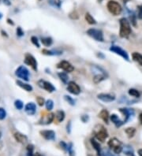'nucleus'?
<instances>
[{
    "instance_id": "obj_38",
    "label": "nucleus",
    "mask_w": 142,
    "mask_h": 156,
    "mask_svg": "<svg viewBox=\"0 0 142 156\" xmlns=\"http://www.w3.org/2000/svg\"><path fill=\"white\" fill-rule=\"evenodd\" d=\"M36 102L39 104V106H43L44 104H45L46 101H45V99H44L43 97H41V96H37V97H36Z\"/></svg>"
},
{
    "instance_id": "obj_13",
    "label": "nucleus",
    "mask_w": 142,
    "mask_h": 156,
    "mask_svg": "<svg viewBox=\"0 0 142 156\" xmlns=\"http://www.w3.org/2000/svg\"><path fill=\"white\" fill-rule=\"evenodd\" d=\"M119 111L124 115V122L126 124V122L132 120L133 118L134 117V110L133 109L129 108H121L119 109Z\"/></svg>"
},
{
    "instance_id": "obj_18",
    "label": "nucleus",
    "mask_w": 142,
    "mask_h": 156,
    "mask_svg": "<svg viewBox=\"0 0 142 156\" xmlns=\"http://www.w3.org/2000/svg\"><path fill=\"white\" fill-rule=\"evenodd\" d=\"M110 119H111V122L114 123V125L116 126L117 128H119V127H121L122 125L125 124L124 121L121 120L120 118H118V115L115 114H111V115L110 116Z\"/></svg>"
},
{
    "instance_id": "obj_17",
    "label": "nucleus",
    "mask_w": 142,
    "mask_h": 156,
    "mask_svg": "<svg viewBox=\"0 0 142 156\" xmlns=\"http://www.w3.org/2000/svg\"><path fill=\"white\" fill-rule=\"evenodd\" d=\"M25 111L26 112V114L30 116L34 115L36 112V105L32 102H28L25 106Z\"/></svg>"
},
{
    "instance_id": "obj_19",
    "label": "nucleus",
    "mask_w": 142,
    "mask_h": 156,
    "mask_svg": "<svg viewBox=\"0 0 142 156\" xmlns=\"http://www.w3.org/2000/svg\"><path fill=\"white\" fill-rule=\"evenodd\" d=\"M14 136V138H15V140H16L18 142L21 143V144H26L27 141H28V138H27V136H26L25 135L21 133V132H15Z\"/></svg>"
},
{
    "instance_id": "obj_10",
    "label": "nucleus",
    "mask_w": 142,
    "mask_h": 156,
    "mask_svg": "<svg viewBox=\"0 0 142 156\" xmlns=\"http://www.w3.org/2000/svg\"><path fill=\"white\" fill-rule=\"evenodd\" d=\"M37 84H38L39 87H40L41 88H44V90H46L47 92H50V93H51V92H54L56 90L55 87L51 83L46 81V80H40L37 82Z\"/></svg>"
},
{
    "instance_id": "obj_27",
    "label": "nucleus",
    "mask_w": 142,
    "mask_h": 156,
    "mask_svg": "<svg viewBox=\"0 0 142 156\" xmlns=\"http://www.w3.org/2000/svg\"><path fill=\"white\" fill-rule=\"evenodd\" d=\"M66 114L63 110H58L55 114V118L58 122H62L65 119Z\"/></svg>"
},
{
    "instance_id": "obj_41",
    "label": "nucleus",
    "mask_w": 142,
    "mask_h": 156,
    "mask_svg": "<svg viewBox=\"0 0 142 156\" xmlns=\"http://www.w3.org/2000/svg\"><path fill=\"white\" fill-rule=\"evenodd\" d=\"M6 117V110L3 108L0 107V120H3Z\"/></svg>"
},
{
    "instance_id": "obj_1",
    "label": "nucleus",
    "mask_w": 142,
    "mask_h": 156,
    "mask_svg": "<svg viewBox=\"0 0 142 156\" xmlns=\"http://www.w3.org/2000/svg\"><path fill=\"white\" fill-rule=\"evenodd\" d=\"M120 29H119V36L122 38H128L131 34L132 29L130 23L126 18H122L119 20Z\"/></svg>"
},
{
    "instance_id": "obj_25",
    "label": "nucleus",
    "mask_w": 142,
    "mask_h": 156,
    "mask_svg": "<svg viewBox=\"0 0 142 156\" xmlns=\"http://www.w3.org/2000/svg\"><path fill=\"white\" fill-rule=\"evenodd\" d=\"M122 151L124 152V154H126V156H135L134 154V149L130 145H126V146L123 147V150Z\"/></svg>"
},
{
    "instance_id": "obj_24",
    "label": "nucleus",
    "mask_w": 142,
    "mask_h": 156,
    "mask_svg": "<svg viewBox=\"0 0 142 156\" xmlns=\"http://www.w3.org/2000/svg\"><path fill=\"white\" fill-rule=\"evenodd\" d=\"M132 58L134 62H137L138 64L142 66V54L138 52H134L132 54Z\"/></svg>"
},
{
    "instance_id": "obj_6",
    "label": "nucleus",
    "mask_w": 142,
    "mask_h": 156,
    "mask_svg": "<svg viewBox=\"0 0 142 156\" xmlns=\"http://www.w3.org/2000/svg\"><path fill=\"white\" fill-rule=\"evenodd\" d=\"M87 35L94 39L95 40L98 42H104V33L101 30L97 29V28H89L86 32Z\"/></svg>"
},
{
    "instance_id": "obj_39",
    "label": "nucleus",
    "mask_w": 142,
    "mask_h": 156,
    "mask_svg": "<svg viewBox=\"0 0 142 156\" xmlns=\"http://www.w3.org/2000/svg\"><path fill=\"white\" fill-rule=\"evenodd\" d=\"M27 153H28V156H34L35 154H33V146L32 144H29L27 146Z\"/></svg>"
},
{
    "instance_id": "obj_47",
    "label": "nucleus",
    "mask_w": 142,
    "mask_h": 156,
    "mask_svg": "<svg viewBox=\"0 0 142 156\" xmlns=\"http://www.w3.org/2000/svg\"><path fill=\"white\" fill-rule=\"evenodd\" d=\"M102 154H104V156H114V154H112L111 152H110L109 151H104L102 152Z\"/></svg>"
},
{
    "instance_id": "obj_20",
    "label": "nucleus",
    "mask_w": 142,
    "mask_h": 156,
    "mask_svg": "<svg viewBox=\"0 0 142 156\" xmlns=\"http://www.w3.org/2000/svg\"><path fill=\"white\" fill-rule=\"evenodd\" d=\"M42 53L46 55H50V56H54V55H60L62 54V51L58 49H54V50H48V49H44L42 50Z\"/></svg>"
},
{
    "instance_id": "obj_36",
    "label": "nucleus",
    "mask_w": 142,
    "mask_h": 156,
    "mask_svg": "<svg viewBox=\"0 0 142 156\" xmlns=\"http://www.w3.org/2000/svg\"><path fill=\"white\" fill-rule=\"evenodd\" d=\"M67 151L69 153L70 156H75V152H74V149H73V144L70 143L68 144V148H67Z\"/></svg>"
},
{
    "instance_id": "obj_40",
    "label": "nucleus",
    "mask_w": 142,
    "mask_h": 156,
    "mask_svg": "<svg viewBox=\"0 0 142 156\" xmlns=\"http://www.w3.org/2000/svg\"><path fill=\"white\" fill-rule=\"evenodd\" d=\"M137 18L140 19V20H142V5H139L137 6Z\"/></svg>"
},
{
    "instance_id": "obj_53",
    "label": "nucleus",
    "mask_w": 142,
    "mask_h": 156,
    "mask_svg": "<svg viewBox=\"0 0 142 156\" xmlns=\"http://www.w3.org/2000/svg\"><path fill=\"white\" fill-rule=\"evenodd\" d=\"M2 14H1V13H0V19H1V18H2Z\"/></svg>"
},
{
    "instance_id": "obj_54",
    "label": "nucleus",
    "mask_w": 142,
    "mask_h": 156,
    "mask_svg": "<svg viewBox=\"0 0 142 156\" xmlns=\"http://www.w3.org/2000/svg\"><path fill=\"white\" fill-rule=\"evenodd\" d=\"M2 147V143H0V148Z\"/></svg>"
},
{
    "instance_id": "obj_11",
    "label": "nucleus",
    "mask_w": 142,
    "mask_h": 156,
    "mask_svg": "<svg viewBox=\"0 0 142 156\" xmlns=\"http://www.w3.org/2000/svg\"><path fill=\"white\" fill-rule=\"evenodd\" d=\"M97 99L104 102H112L115 100V96L111 93H100L97 95Z\"/></svg>"
},
{
    "instance_id": "obj_33",
    "label": "nucleus",
    "mask_w": 142,
    "mask_h": 156,
    "mask_svg": "<svg viewBox=\"0 0 142 156\" xmlns=\"http://www.w3.org/2000/svg\"><path fill=\"white\" fill-rule=\"evenodd\" d=\"M45 106H46V109L48 111H51L52 110V109L54 108V102L53 100L51 99H48L45 102Z\"/></svg>"
},
{
    "instance_id": "obj_21",
    "label": "nucleus",
    "mask_w": 142,
    "mask_h": 156,
    "mask_svg": "<svg viewBox=\"0 0 142 156\" xmlns=\"http://www.w3.org/2000/svg\"><path fill=\"white\" fill-rule=\"evenodd\" d=\"M90 141H91V144H92V147H93V148H94L95 151H96V154H97V155L98 156L102 155V151H101V148H100V144H99V143L93 138L91 139Z\"/></svg>"
},
{
    "instance_id": "obj_50",
    "label": "nucleus",
    "mask_w": 142,
    "mask_h": 156,
    "mask_svg": "<svg viewBox=\"0 0 142 156\" xmlns=\"http://www.w3.org/2000/svg\"><path fill=\"white\" fill-rule=\"evenodd\" d=\"M138 155L142 156V149H139L138 150Z\"/></svg>"
},
{
    "instance_id": "obj_14",
    "label": "nucleus",
    "mask_w": 142,
    "mask_h": 156,
    "mask_svg": "<svg viewBox=\"0 0 142 156\" xmlns=\"http://www.w3.org/2000/svg\"><path fill=\"white\" fill-rule=\"evenodd\" d=\"M57 67L58 69H62V70H64L65 72L66 73H71L74 70V67L70 62H67V61H61L58 65H57Z\"/></svg>"
},
{
    "instance_id": "obj_37",
    "label": "nucleus",
    "mask_w": 142,
    "mask_h": 156,
    "mask_svg": "<svg viewBox=\"0 0 142 156\" xmlns=\"http://www.w3.org/2000/svg\"><path fill=\"white\" fill-rule=\"evenodd\" d=\"M31 41H32V44L35 45L36 47L39 48L40 47V43H39V40H38V38L36 37V36H32V37H31Z\"/></svg>"
},
{
    "instance_id": "obj_30",
    "label": "nucleus",
    "mask_w": 142,
    "mask_h": 156,
    "mask_svg": "<svg viewBox=\"0 0 142 156\" xmlns=\"http://www.w3.org/2000/svg\"><path fill=\"white\" fill-rule=\"evenodd\" d=\"M128 94L134 98H139L140 96V92L135 88H130L128 91Z\"/></svg>"
},
{
    "instance_id": "obj_56",
    "label": "nucleus",
    "mask_w": 142,
    "mask_h": 156,
    "mask_svg": "<svg viewBox=\"0 0 142 156\" xmlns=\"http://www.w3.org/2000/svg\"><path fill=\"white\" fill-rule=\"evenodd\" d=\"M88 156H93V155H92V154H88Z\"/></svg>"
},
{
    "instance_id": "obj_4",
    "label": "nucleus",
    "mask_w": 142,
    "mask_h": 156,
    "mask_svg": "<svg viewBox=\"0 0 142 156\" xmlns=\"http://www.w3.org/2000/svg\"><path fill=\"white\" fill-rule=\"evenodd\" d=\"M108 146H109V148L113 151V152H114V154H120L121 152L122 151V150H123L122 143L119 140L115 138V137L111 138L109 141H108Z\"/></svg>"
},
{
    "instance_id": "obj_29",
    "label": "nucleus",
    "mask_w": 142,
    "mask_h": 156,
    "mask_svg": "<svg viewBox=\"0 0 142 156\" xmlns=\"http://www.w3.org/2000/svg\"><path fill=\"white\" fill-rule=\"evenodd\" d=\"M84 18H85V21L88 22L89 24H96V21L95 20V18L91 15L89 13H86L85 14V16H84Z\"/></svg>"
},
{
    "instance_id": "obj_8",
    "label": "nucleus",
    "mask_w": 142,
    "mask_h": 156,
    "mask_svg": "<svg viewBox=\"0 0 142 156\" xmlns=\"http://www.w3.org/2000/svg\"><path fill=\"white\" fill-rule=\"evenodd\" d=\"M110 51L113 52L114 54H118L119 56L122 57L123 59L126 61H130V57H129L128 53L125 50H123L122 47H120L116 46V45H112L110 47Z\"/></svg>"
},
{
    "instance_id": "obj_35",
    "label": "nucleus",
    "mask_w": 142,
    "mask_h": 156,
    "mask_svg": "<svg viewBox=\"0 0 142 156\" xmlns=\"http://www.w3.org/2000/svg\"><path fill=\"white\" fill-rule=\"evenodd\" d=\"M64 98H65V99H66V102H68L69 104H70L71 106H74V105H75V100H74V99L71 97V96H65Z\"/></svg>"
},
{
    "instance_id": "obj_44",
    "label": "nucleus",
    "mask_w": 142,
    "mask_h": 156,
    "mask_svg": "<svg viewBox=\"0 0 142 156\" xmlns=\"http://www.w3.org/2000/svg\"><path fill=\"white\" fill-rule=\"evenodd\" d=\"M17 35H18V36H20V37L22 36H24V32L22 31L21 27H18V28H17Z\"/></svg>"
},
{
    "instance_id": "obj_51",
    "label": "nucleus",
    "mask_w": 142,
    "mask_h": 156,
    "mask_svg": "<svg viewBox=\"0 0 142 156\" xmlns=\"http://www.w3.org/2000/svg\"><path fill=\"white\" fill-rule=\"evenodd\" d=\"M8 21H9V23H10V24H11L12 25H14V23L12 22V21H10V19H8Z\"/></svg>"
},
{
    "instance_id": "obj_46",
    "label": "nucleus",
    "mask_w": 142,
    "mask_h": 156,
    "mask_svg": "<svg viewBox=\"0 0 142 156\" xmlns=\"http://www.w3.org/2000/svg\"><path fill=\"white\" fill-rule=\"evenodd\" d=\"M66 131L68 133H70V132H71V122L70 121L66 125Z\"/></svg>"
},
{
    "instance_id": "obj_31",
    "label": "nucleus",
    "mask_w": 142,
    "mask_h": 156,
    "mask_svg": "<svg viewBox=\"0 0 142 156\" xmlns=\"http://www.w3.org/2000/svg\"><path fill=\"white\" fill-rule=\"evenodd\" d=\"M41 43L45 47H50L53 44V40L51 37H43V38H41Z\"/></svg>"
},
{
    "instance_id": "obj_3",
    "label": "nucleus",
    "mask_w": 142,
    "mask_h": 156,
    "mask_svg": "<svg viewBox=\"0 0 142 156\" xmlns=\"http://www.w3.org/2000/svg\"><path fill=\"white\" fill-rule=\"evenodd\" d=\"M93 134L99 141L100 142H104L108 137V132L104 125L98 124L95 126L94 130H93Z\"/></svg>"
},
{
    "instance_id": "obj_43",
    "label": "nucleus",
    "mask_w": 142,
    "mask_h": 156,
    "mask_svg": "<svg viewBox=\"0 0 142 156\" xmlns=\"http://www.w3.org/2000/svg\"><path fill=\"white\" fill-rule=\"evenodd\" d=\"M70 18H71V19L76 20V19H78L79 16H78V14L76 12V11H73L72 13H70Z\"/></svg>"
},
{
    "instance_id": "obj_49",
    "label": "nucleus",
    "mask_w": 142,
    "mask_h": 156,
    "mask_svg": "<svg viewBox=\"0 0 142 156\" xmlns=\"http://www.w3.org/2000/svg\"><path fill=\"white\" fill-rule=\"evenodd\" d=\"M139 120H140V122L142 125V113H140V115H139Z\"/></svg>"
},
{
    "instance_id": "obj_23",
    "label": "nucleus",
    "mask_w": 142,
    "mask_h": 156,
    "mask_svg": "<svg viewBox=\"0 0 142 156\" xmlns=\"http://www.w3.org/2000/svg\"><path fill=\"white\" fill-rule=\"evenodd\" d=\"M16 83L18 86L23 88L24 90L27 91V92H32L33 90V88H32V85L27 84V83H24L23 81H21V80H17Z\"/></svg>"
},
{
    "instance_id": "obj_48",
    "label": "nucleus",
    "mask_w": 142,
    "mask_h": 156,
    "mask_svg": "<svg viewBox=\"0 0 142 156\" xmlns=\"http://www.w3.org/2000/svg\"><path fill=\"white\" fill-rule=\"evenodd\" d=\"M88 119H89V118H88V115H83V116L81 117V121L84 122V123H86L88 121Z\"/></svg>"
},
{
    "instance_id": "obj_34",
    "label": "nucleus",
    "mask_w": 142,
    "mask_h": 156,
    "mask_svg": "<svg viewBox=\"0 0 142 156\" xmlns=\"http://www.w3.org/2000/svg\"><path fill=\"white\" fill-rule=\"evenodd\" d=\"M14 106H15V107H16L18 110H22L23 107H24V104H23L22 101L18 99L14 102Z\"/></svg>"
},
{
    "instance_id": "obj_9",
    "label": "nucleus",
    "mask_w": 142,
    "mask_h": 156,
    "mask_svg": "<svg viewBox=\"0 0 142 156\" xmlns=\"http://www.w3.org/2000/svg\"><path fill=\"white\" fill-rule=\"evenodd\" d=\"M25 63L31 66V68L35 71H37V61L36 58L30 54H26L25 57Z\"/></svg>"
},
{
    "instance_id": "obj_16",
    "label": "nucleus",
    "mask_w": 142,
    "mask_h": 156,
    "mask_svg": "<svg viewBox=\"0 0 142 156\" xmlns=\"http://www.w3.org/2000/svg\"><path fill=\"white\" fill-rule=\"evenodd\" d=\"M40 135L47 140H55V132L53 130H42L40 132Z\"/></svg>"
},
{
    "instance_id": "obj_12",
    "label": "nucleus",
    "mask_w": 142,
    "mask_h": 156,
    "mask_svg": "<svg viewBox=\"0 0 142 156\" xmlns=\"http://www.w3.org/2000/svg\"><path fill=\"white\" fill-rule=\"evenodd\" d=\"M67 91L71 94L78 96L81 93V88L78 84L74 81H70L67 84Z\"/></svg>"
},
{
    "instance_id": "obj_7",
    "label": "nucleus",
    "mask_w": 142,
    "mask_h": 156,
    "mask_svg": "<svg viewBox=\"0 0 142 156\" xmlns=\"http://www.w3.org/2000/svg\"><path fill=\"white\" fill-rule=\"evenodd\" d=\"M15 75L18 78H21V79L25 80V81H28L29 80L30 73H29V71H28V69L24 66H19L17 69L16 71H15Z\"/></svg>"
},
{
    "instance_id": "obj_57",
    "label": "nucleus",
    "mask_w": 142,
    "mask_h": 156,
    "mask_svg": "<svg viewBox=\"0 0 142 156\" xmlns=\"http://www.w3.org/2000/svg\"><path fill=\"white\" fill-rule=\"evenodd\" d=\"M0 1H1V0H0Z\"/></svg>"
},
{
    "instance_id": "obj_22",
    "label": "nucleus",
    "mask_w": 142,
    "mask_h": 156,
    "mask_svg": "<svg viewBox=\"0 0 142 156\" xmlns=\"http://www.w3.org/2000/svg\"><path fill=\"white\" fill-rule=\"evenodd\" d=\"M99 118H101L104 122H106L107 124H108L109 119H110V114H109V112L107 110H102L99 114Z\"/></svg>"
},
{
    "instance_id": "obj_45",
    "label": "nucleus",
    "mask_w": 142,
    "mask_h": 156,
    "mask_svg": "<svg viewBox=\"0 0 142 156\" xmlns=\"http://www.w3.org/2000/svg\"><path fill=\"white\" fill-rule=\"evenodd\" d=\"M60 145L61 147H62V148L63 149L64 151H67V148H68V144H66L65 142H63V141H62V142L60 143Z\"/></svg>"
},
{
    "instance_id": "obj_55",
    "label": "nucleus",
    "mask_w": 142,
    "mask_h": 156,
    "mask_svg": "<svg viewBox=\"0 0 142 156\" xmlns=\"http://www.w3.org/2000/svg\"><path fill=\"white\" fill-rule=\"evenodd\" d=\"M1 136H2V133H1V132H0V138H1Z\"/></svg>"
},
{
    "instance_id": "obj_2",
    "label": "nucleus",
    "mask_w": 142,
    "mask_h": 156,
    "mask_svg": "<svg viewBox=\"0 0 142 156\" xmlns=\"http://www.w3.org/2000/svg\"><path fill=\"white\" fill-rule=\"evenodd\" d=\"M92 71L95 73L94 77H93V82L95 84H99V83L102 82L103 80H104L105 79H107L108 76L107 73L105 70H104L101 67H99V66H94L92 67Z\"/></svg>"
},
{
    "instance_id": "obj_26",
    "label": "nucleus",
    "mask_w": 142,
    "mask_h": 156,
    "mask_svg": "<svg viewBox=\"0 0 142 156\" xmlns=\"http://www.w3.org/2000/svg\"><path fill=\"white\" fill-rule=\"evenodd\" d=\"M58 76L59 77L61 80H62V82L65 84H68V81H69V76L68 74L64 72H61V73H58Z\"/></svg>"
},
{
    "instance_id": "obj_52",
    "label": "nucleus",
    "mask_w": 142,
    "mask_h": 156,
    "mask_svg": "<svg viewBox=\"0 0 142 156\" xmlns=\"http://www.w3.org/2000/svg\"><path fill=\"white\" fill-rule=\"evenodd\" d=\"M34 156H42L41 154H40L39 153H36V154H34Z\"/></svg>"
},
{
    "instance_id": "obj_15",
    "label": "nucleus",
    "mask_w": 142,
    "mask_h": 156,
    "mask_svg": "<svg viewBox=\"0 0 142 156\" xmlns=\"http://www.w3.org/2000/svg\"><path fill=\"white\" fill-rule=\"evenodd\" d=\"M54 114L53 113H49V114H47L44 116H42V118H40V125H50L54 119Z\"/></svg>"
},
{
    "instance_id": "obj_5",
    "label": "nucleus",
    "mask_w": 142,
    "mask_h": 156,
    "mask_svg": "<svg viewBox=\"0 0 142 156\" xmlns=\"http://www.w3.org/2000/svg\"><path fill=\"white\" fill-rule=\"evenodd\" d=\"M107 7L108 10H109V12L113 14V15H114V16L119 15L122 11V8L121 5L117 1H114V0L109 1L107 2Z\"/></svg>"
},
{
    "instance_id": "obj_42",
    "label": "nucleus",
    "mask_w": 142,
    "mask_h": 156,
    "mask_svg": "<svg viewBox=\"0 0 142 156\" xmlns=\"http://www.w3.org/2000/svg\"><path fill=\"white\" fill-rule=\"evenodd\" d=\"M130 21H131V23L133 24V25L134 26H136L137 24H136V15L134 14H130Z\"/></svg>"
},
{
    "instance_id": "obj_32",
    "label": "nucleus",
    "mask_w": 142,
    "mask_h": 156,
    "mask_svg": "<svg viewBox=\"0 0 142 156\" xmlns=\"http://www.w3.org/2000/svg\"><path fill=\"white\" fill-rule=\"evenodd\" d=\"M48 2H49V4L51 6L57 9H60L61 4H62L61 0H48Z\"/></svg>"
},
{
    "instance_id": "obj_28",
    "label": "nucleus",
    "mask_w": 142,
    "mask_h": 156,
    "mask_svg": "<svg viewBox=\"0 0 142 156\" xmlns=\"http://www.w3.org/2000/svg\"><path fill=\"white\" fill-rule=\"evenodd\" d=\"M125 132H126L129 138H132L136 133V129L134 127H129V128H126L125 129Z\"/></svg>"
}]
</instances>
